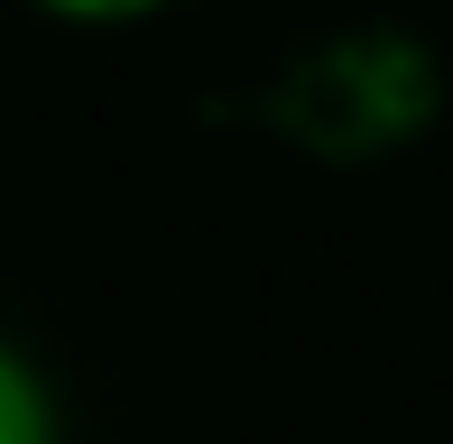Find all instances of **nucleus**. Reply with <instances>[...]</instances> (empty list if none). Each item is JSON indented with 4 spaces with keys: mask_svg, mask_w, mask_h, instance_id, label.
<instances>
[{
    "mask_svg": "<svg viewBox=\"0 0 453 444\" xmlns=\"http://www.w3.org/2000/svg\"><path fill=\"white\" fill-rule=\"evenodd\" d=\"M37 19H65V28H139V19L176 10V0H28Z\"/></svg>",
    "mask_w": 453,
    "mask_h": 444,
    "instance_id": "2",
    "label": "nucleus"
},
{
    "mask_svg": "<svg viewBox=\"0 0 453 444\" xmlns=\"http://www.w3.org/2000/svg\"><path fill=\"white\" fill-rule=\"evenodd\" d=\"M0 444H65V408H56L47 371L0 333Z\"/></svg>",
    "mask_w": 453,
    "mask_h": 444,
    "instance_id": "1",
    "label": "nucleus"
}]
</instances>
